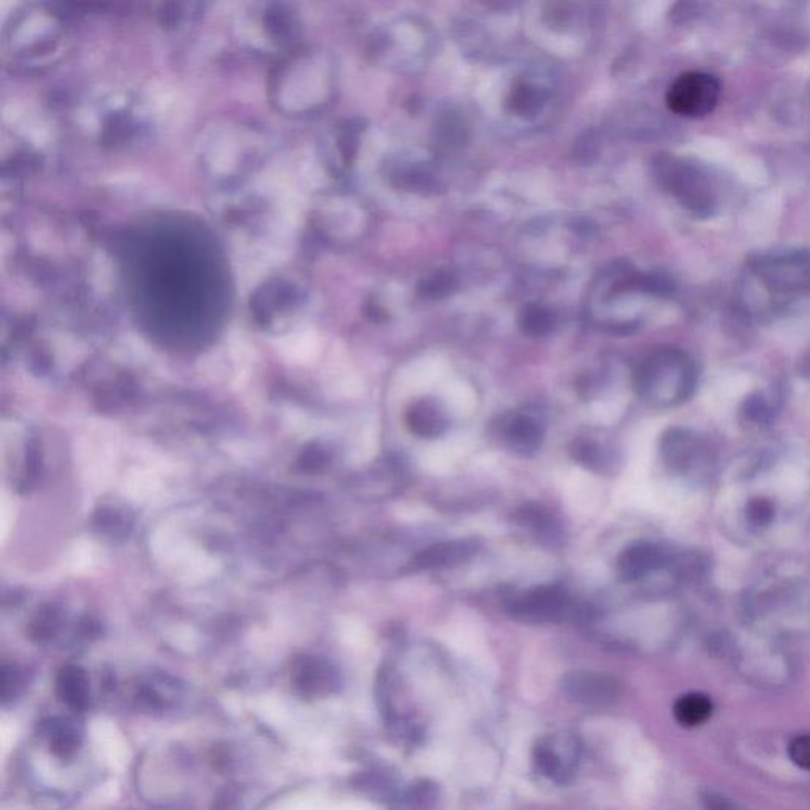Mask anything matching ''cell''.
I'll list each match as a JSON object with an SVG mask.
<instances>
[{"instance_id": "1", "label": "cell", "mask_w": 810, "mask_h": 810, "mask_svg": "<svg viewBox=\"0 0 810 810\" xmlns=\"http://www.w3.org/2000/svg\"><path fill=\"white\" fill-rule=\"evenodd\" d=\"M695 366L678 349H659L644 358L635 372L636 394L652 409H668L681 404L695 390Z\"/></svg>"}, {"instance_id": "2", "label": "cell", "mask_w": 810, "mask_h": 810, "mask_svg": "<svg viewBox=\"0 0 810 810\" xmlns=\"http://www.w3.org/2000/svg\"><path fill=\"white\" fill-rule=\"evenodd\" d=\"M311 53H295L277 67L273 91L276 103L287 113H301L314 105L320 95L322 67Z\"/></svg>"}, {"instance_id": "3", "label": "cell", "mask_w": 810, "mask_h": 810, "mask_svg": "<svg viewBox=\"0 0 810 810\" xmlns=\"http://www.w3.org/2000/svg\"><path fill=\"white\" fill-rule=\"evenodd\" d=\"M660 179L674 197L697 216H709L717 205V194L711 178L703 168L687 160L668 159L660 162Z\"/></svg>"}, {"instance_id": "4", "label": "cell", "mask_w": 810, "mask_h": 810, "mask_svg": "<svg viewBox=\"0 0 810 810\" xmlns=\"http://www.w3.org/2000/svg\"><path fill=\"white\" fill-rule=\"evenodd\" d=\"M508 616L529 625L556 624L575 613L572 595L561 586H535L518 592L505 605Z\"/></svg>"}, {"instance_id": "5", "label": "cell", "mask_w": 810, "mask_h": 810, "mask_svg": "<svg viewBox=\"0 0 810 810\" xmlns=\"http://www.w3.org/2000/svg\"><path fill=\"white\" fill-rule=\"evenodd\" d=\"M720 94V81L711 73H682L668 88L667 105L682 118H705L716 110Z\"/></svg>"}, {"instance_id": "6", "label": "cell", "mask_w": 810, "mask_h": 810, "mask_svg": "<svg viewBox=\"0 0 810 810\" xmlns=\"http://www.w3.org/2000/svg\"><path fill=\"white\" fill-rule=\"evenodd\" d=\"M157 561L187 581H201L216 572V562L175 530L162 529L152 538Z\"/></svg>"}, {"instance_id": "7", "label": "cell", "mask_w": 810, "mask_h": 810, "mask_svg": "<svg viewBox=\"0 0 810 810\" xmlns=\"http://www.w3.org/2000/svg\"><path fill=\"white\" fill-rule=\"evenodd\" d=\"M580 758V739L570 733H554L535 742V768L554 784L565 785L572 782L580 765Z\"/></svg>"}, {"instance_id": "8", "label": "cell", "mask_w": 810, "mask_h": 810, "mask_svg": "<svg viewBox=\"0 0 810 810\" xmlns=\"http://www.w3.org/2000/svg\"><path fill=\"white\" fill-rule=\"evenodd\" d=\"M7 40L12 53H27L29 57L38 53L40 59L46 56V51L54 53L57 50L62 40V29L54 16L42 10H32L19 15Z\"/></svg>"}, {"instance_id": "9", "label": "cell", "mask_w": 810, "mask_h": 810, "mask_svg": "<svg viewBox=\"0 0 810 810\" xmlns=\"http://www.w3.org/2000/svg\"><path fill=\"white\" fill-rule=\"evenodd\" d=\"M565 700L581 708L603 709L614 705L619 697V684L608 674L597 671H572L561 679Z\"/></svg>"}, {"instance_id": "10", "label": "cell", "mask_w": 810, "mask_h": 810, "mask_svg": "<svg viewBox=\"0 0 810 810\" xmlns=\"http://www.w3.org/2000/svg\"><path fill=\"white\" fill-rule=\"evenodd\" d=\"M481 543L475 538H456L421 549L410 559L407 572H431L459 567L472 561L480 551Z\"/></svg>"}, {"instance_id": "11", "label": "cell", "mask_w": 810, "mask_h": 810, "mask_svg": "<svg viewBox=\"0 0 810 810\" xmlns=\"http://www.w3.org/2000/svg\"><path fill=\"white\" fill-rule=\"evenodd\" d=\"M499 431L505 447L524 458L538 453L545 442V426L532 413H507L500 420Z\"/></svg>"}, {"instance_id": "12", "label": "cell", "mask_w": 810, "mask_h": 810, "mask_svg": "<svg viewBox=\"0 0 810 810\" xmlns=\"http://www.w3.org/2000/svg\"><path fill=\"white\" fill-rule=\"evenodd\" d=\"M405 424L410 434L418 439H439L450 428V417L437 399L420 398L409 405Z\"/></svg>"}, {"instance_id": "13", "label": "cell", "mask_w": 810, "mask_h": 810, "mask_svg": "<svg viewBox=\"0 0 810 810\" xmlns=\"http://www.w3.org/2000/svg\"><path fill=\"white\" fill-rule=\"evenodd\" d=\"M570 455L584 469L599 475L614 472V466L619 461L613 443L608 440V437L600 436V434L575 437L570 445Z\"/></svg>"}, {"instance_id": "14", "label": "cell", "mask_w": 810, "mask_h": 810, "mask_svg": "<svg viewBox=\"0 0 810 810\" xmlns=\"http://www.w3.org/2000/svg\"><path fill=\"white\" fill-rule=\"evenodd\" d=\"M665 564V554L659 546L636 542L617 557L616 573L622 583H635Z\"/></svg>"}, {"instance_id": "15", "label": "cell", "mask_w": 810, "mask_h": 810, "mask_svg": "<svg viewBox=\"0 0 810 810\" xmlns=\"http://www.w3.org/2000/svg\"><path fill=\"white\" fill-rule=\"evenodd\" d=\"M660 453L671 470L686 472L700 456L701 443L698 437L693 436L687 429H670L663 434Z\"/></svg>"}, {"instance_id": "16", "label": "cell", "mask_w": 810, "mask_h": 810, "mask_svg": "<svg viewBox=\"0 0 810 810\" xmlns=\"http://www.w3.org/2000/svg\"><path fill=\"white\" fill-rule=\"evenodd\" d=\"M519 515H521V523L529 527L538 542L548 548H556L561 545L564 532H562L561 523L554 518L551 511L537 507V505H530V507H524Z\"/></svg>"}, {"instance_id": "17", "label": "cell", "mask_w": 810, "mask_h": 810, "mask_svg": "<svg viewBox=\"0 0 810 810\" xmlns=\"http://www.w3.org/2000/svg\"><path fill=\"white\" fill-rule=\"evenodd\" d=\"M712 701L705 693H686L673 706L674 719L682 727L693 728L708 722L712 716Z\"/></svg>"}, {"instance_id": "18", "label": "cell", "mask_w": 810, "mask_h": 810, "mask_svg": "<svg viewBox=\"0 0 810 810\" xmlns=\"http://www.w3.org/2000/svg\"><path fill=\"white\" fill-rule=\"evenodd\" d=\"M404 810H443L442 788L431 779H418L405 788L402 795Z\"/></svg>"}, {"instance_id": "19", "label": "cell", "mask_w": 810, "mask_h": 810, "mask_svg": "<svg viewBox=\"0 0 810 810\" xmlns=\"http://www.w3.org/2000/svg\"><path fill=\"white\" fill-rule=\"evenodd\" d=\"M360 784L364 792L369 793L372 798L377 799L385 806L391 807V809L401 807L404 792H401L398 782L390 774L382 773V771H372V773L363 776Z\"/></svg>"}, {"instance_id": "20", "label": "cell", "mask_w": 810, "mask_h": 810, "mask_svg": "<svg viewBox=\"0 0 810 810\" xmlns=\"http://www.w3.org/2000/svg\"><path fill=\"white\" fill-rule=\"evenodd\" d=\"M521 330L530 337H545L556 328V317L546 307L530 304L519 317Z\"/></svg>"}, {"instance_id": "21", "label": "cell", "mask_w": 810, "mask_h": 810, "mask_svg": "<svg viewBox=\"0 0 810 810\" xmlns=\"http://www.w3.org/2000/svg\"><path fill=\"white\" fill-rule=\"evenodd\" d=\"M542 92L538 91L535 86L523 83L516 86L511 92V110L518 113L519 116H527V114H534L535 111L540 110L543 105Z\"/></svg>"}, {"instance_id": "22", "label": "cell", "mask_w": 810, "mask_h": 810, "mask_svg": "<svg viewBox=\"0 0 810 810\" xmlns=\"http://www.w3.org/2000/svg\"><path fill=\"white\" fill-rule=\"evenodd\" d=\"M746 513L752 526L766 527L774 518L773 502L768 499L750 500Z\"/></svg>"}, {"instance_id": "23", "label": "cell", "mask_w": 810, "mask_h": 810, "mask_svg": "<svg viewBox=\"0 0 810 810\" xmlns=\"http://www.w3.org/2000/svg\"><path fill=\"white\" fill-rule=\"evenodd\" d=\"M788 757L798 768L810 773V735L796 736L788 744Z\"/></svg>"}, {"instance_id": "24", "label": "cell", "mask_w": 810, "mask_h": 810, "mask_svg": "<svg viewBox=\"0 0 810 810\" xmlns=\"http://www.w3.org/2000/svg\"><path fill=\"white\" fill-rule=\"evenodd\" d=\"M703 804H705L706 810H741L727 796L716 795V793H708L703 796Z\"/></svg>"}, {"instance_id": "25", "label": "cell", "mask_w": 810, "mask_h": 810, "mask_svg": "<svg viewBox=\"0 0 810 810\" xmlns=\"http://www.w3.org/2000/svg\"><path fill=\"white\" fill-rule=\"evenodd\" d=\"M92 553H91V546L88 543H81V545L76 546L75 551H73V567L75 570H84V568H88L91 565Z\"/></svg>"}, {"instance_id": "26", "label": "cell", "mask_w": 810, "mask_h": 810, "mask_svg": "<svg viewBox=\"0 0 810 810\" xmlns=\"http://www.w3.org/2000/svg\"><path fill=\"white\" fill-rule=\"evenodd\" d=\"M766 412H768V409H766L765 402L761 401V399L750 398L746 402V415L749 420L761 421L765 418Z\"/></svg>"}]
</instances>
